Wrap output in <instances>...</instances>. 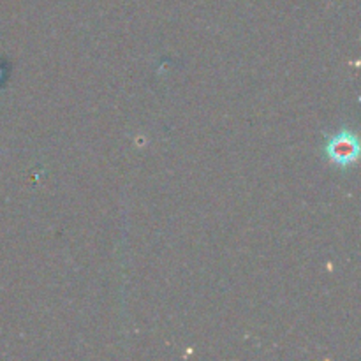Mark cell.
Here are the masks:
<instances>
[{
	"mask_svg": "<svg viewBox=\"0 0 361 361\" xmlns=\"http://www.w3.org/2000/svg\"><path fill=\"white\" fill-rule=\"evenodd\" d=\"M328 161L334 162L338 168H348L356 162L360 155L358 137L351 130H342L335 136L328 137L326 147H324Z\"/></svg>",
	"mask_w": 361,
	"mask_h": 361,
	"instance_id": "6da1fadb",
	"label": "cell"
}]
</instances>
